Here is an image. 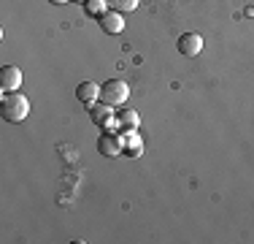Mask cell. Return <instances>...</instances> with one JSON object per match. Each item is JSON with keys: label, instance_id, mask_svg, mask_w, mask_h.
Segmentation results:
<instances>
[{"label": "cell", "instance_id": "cell-1", "mask_svg": "<svg viewBox=\"0 0 254 244\" xmlns=\"http://www.w3.org/2000/svg\"><path fill=\"white\" fill-rule=\"evenodd\" d=\"M0 114L5 122H22L30 114V101L22 93H5L0 98Z\"/></svg>", "mask_w": 254, "mask_h": 244}, {"label": "cell", "instance_id": "cell-2", "mask_svg": "<svg viewBox=\"0 0 254 244\" xmlns=\"http://www.w3.org/2000/svg\"><path fill=\"white\" fill-rule=\"evenodd\" d=\"M127 95H130V87L122 79H108L100 84V103H106V106H125Z\"/></svg>", "mask_w": 254, "mask_h": 244}, {"label": "cell", "instance_id": "cell-3", "mask_svg": "<svg viewBox=\"0 0 254 244\" xmlns=\"http://www.w3.org/2000/svg\"><path fill=\"white\" fill-rule=\"evenodd\" d=\"M89 117H92V122L98 127H103V130L114 133V130H122V125H119L117 120V112H114V106H106V103H95L92 109H89Z\"/></svg>", "mask_w": 254, "mask_h": 244}, {"label": "cell", "instance_id": "cell-4", "mask_svg": "<svg viewBox=\"0 0 254 244\" xmlns=\"http://www.w3.org/2000/svg\"><path fill=\"white\" fill-rule=\"evenodd\" d=\"M22 87V71L16 65H3L0 68V93H19Z\"/></svg>", "mask_w": 254, "mask_h": 244}, {"label": "cell", "instance_id": "cell-5", "mask_svg": "<svg viewBox=\"0 0 254 244\" xmlns=\"http://www.w3.org/2000/svg\"><path fill=\"white\" fill-rule=\"evenodd\" d=\"M98 22H100L103 33H108V35H119L125 30V14H122V11L108 8L103 16H98Z\"/></svg>", "mask_w": 254, "mask_h": 244}, {"label": "cell", "instance_id": "cell-6", "mask_svg": "<svg viewBox=\"0 0 254 244\" xmlns=\"http://www.w3.org/2000/svg\"><path fill=\"white\" fill-rule=\"evenodd\" d=\"M98 149H100V155H106V157H119L125 152L122 136H119V133H103L98 138Z\"/></svg>", "mask_w": 254, "mask_h": 244}, {"label": "cell", "instance_id": "cell-7", "mask_svg": "<svg viewBox=\"0 0 254 244\" xmlns=\"http://www.w3.org/2000/svg\"><path fill=\"white\" fill-rule=\"evenodd\" d=\"M179 52L184 57H197L203 52V35L200 33H184L179 38Z\"/></svg>", "mask_w": 254, "mask_h": 244}, {"label": "cell", "instance_id": "cell-8", "mask_svg": "<svg viewBox=\"0 0 254 244\" xmlns=\"http://www.w3.org/2000/svg\"><path fill=\"white\" fill-rule=\"evenodd\" d=\"M76 98L84 103V106H87V112H89V109H92L95 103L100 101V84H95V82H81V84L76 87Z\"/></svg>", "mask_w": 254, "mask_h": 244}, {"label": "cell", "instance_id": "cell-9", "mask_svg": "<svg viewBox=\"0 0 254 244\" xmlns=\"http://www.w3.org/2000/svg\"><path fill=\"white\" fill-rule=\"evenodd\" d=\"M122 146L127 157H141L143 155V138L138 136V130H122Z\"/></svg>", "mask_w": 254, "mask_h": 244}, {"label": "cell", "instance_id": "cell-10", "mask_svg": "<svg viewBox=\"0 0 254 244\" xmlns=\"http://www.w3.org/2000/svg\"><path fill=\"white\" fill-rule=\"evenodd\" d=\"M117 120H119V125H122V130H135V127L141 125V117H138L135 109H119Z\"/></svg>", "mask_w": 254, "mask_h": 244}, {"label": "cell", "instance_id": "cell-11", "mask_svg": "<svg viewBox=\"0 0 254 244\" xmlns=\"http://www.w3.org/2000/svg\"><path fill=\"white\" fill-rule=\"evenodd\" d=\"M84 8H87L89 16H103L108 11V0H87V3H84Z\"/></svg>", "mask_w": 254, "mask_h": 244}, {"label": "cell", "instance_id": "cell-12", "mask_svg": "<svg viewBox=\"0 0 254 244\" xmlns=\"http://www.w3.org/2000/svg\"><path fill=\"white\" fill-rule=\"evenodd\" d=\"M138 3H141V0H108V8L127 14V11H135V8H138Z\"/></svg>", "mask_w": 254, "mask_h": 244}, {"label": "cell", "instance_id": "cell-13", "mask_svg": "<svg viewBox=\"0 0 254 244\" xmlns=\"http://www.w3.org/2000/svg\"><path fill=\"white\" fill-rule=\"evenodd\" d=\"M49 3H54V5H63V3H70V0H49Z\"/></svg>", "mask_w": 254, "mask_h": 244}, {"label": "cell", "instance_id": "cell-14", "mask_svg": "<svg viewBox=\"0 0 254 244\" xmlns=\"http://www.w3.org/2000/svg\"><path fill=\"white\" fill-rule=\"evenodd\" d=\"M73 3H78V5H84V3H87V0H73Z\"/></svg>", "mask_w": 254, "mask_h": 244}]
</instances>
